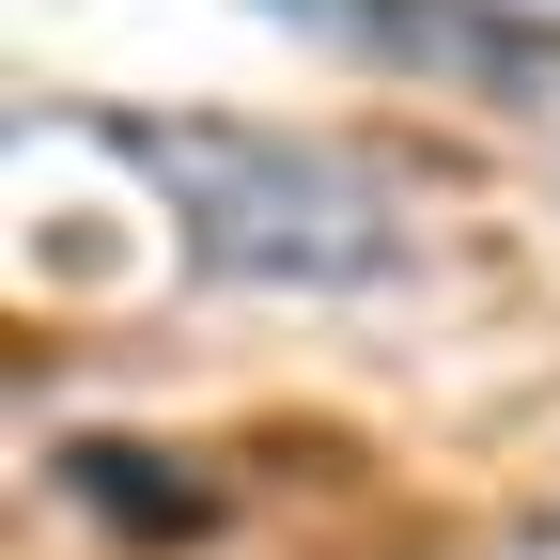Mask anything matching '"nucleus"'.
<instances>
[{
  "label": "nucleus",
  "mask_w": 560,
  "mask_h": 560,
  "mask_svg": "<svg viewBox=\"0 0 560 560\" xmlns=\"http://www.w3.org/2000/svg\"><path fill=\"white\" fill-rule=\"evenodd\" d=\"M109 156L156 187L187 265H219V280H265V296L405 280V202L374 156H327V140H280V125H202V109H109Z\"/></svg>",
  "instance_id": "obj_1"
},
{
  "label": "nucleus",
  "mask_w": 560,
  "mask_h": 560,
  "mask_svg": "<svg viewBox=\"0 0 560 560\" xmlns=\"http://www.w3.org/2000/svg\"><path fill=\"white\" fill-rule=\"evenodd\" d=\"M265 16H296L312 47L374 62V79L499 109L514 140H545V172H560V16L545 0H265Z\"/></svg>",
  "instance_id": "obj_2"
}]
</instances>
